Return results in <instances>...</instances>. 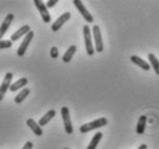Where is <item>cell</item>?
Returning a JSON list of instances; mask_svg holds the SVG:
<instances>
[{
  "instance_id": "obj_1",
  "label": "cell",
  "mask_w": 159,
  "mask_h": 149,
  "mask_svg": "<svg viewBox=\"0 0 159 149\" xmlns=\"http://www.w3.org/2000/svg\"><path fill=\"white\" fill-rule=\"evenodd\" d=\"M107 119L106 118H99V119H96L93 121H90V123H87V124H83V125L80 127V132L81 133H88L90 131H93L96 128H99V127H103V126L107 125Z\"/></svg>"
},
{
  "instance_id": "obj_2",
  "label": "cell",
  "mask_w": 159,
  "mask_h": 149,
  "mask_svg": "<svg viewBox=\"0 0 159 149\" xmlns=\"http://www.w3.org/2000/svg\"><path fill=\"white\" fill-rule=\"evenodd\" d=\"M83 36H84V43H85V50H87L88 56H93L95 53V48L92 44V37L91 31H90V27L85 24L83 26Z\"/></svg>"
},
{
  "instance_id": "obj_3",
  "label": "cell",
  "mask_w": 159,
  "mask_h": 149,
  "mask_svg": "<svg viewBox=\"0 0 159 149\" xmlns=\"http://www.w3.org/2000/svg\"><path fill=\"white\" fill-rule=\"evenodd\" d=\"M92 34H93V40H95V51L97 52H103L104 44H103V37H102V31H100L99 26H93L92 27Z\"/></svg>"
},
{
  "instance_id": "obj_4",
  "label": "cell",
  "mask_w": 159,
  "mask_h": 149,
  "mask_svg": "<svg viewBox=\"0 0 159 149\" xmlns=\"http://www.w3.org/2000/svg\"><path fill=\"white\" fill-rule=\"evenodd\" d=\"M61 117H62V120H64L65 131H66V133L72 134L73 132H74V128H73L72 120H70L69 109H68L67 106H62V108H61Z\"/></svg>"
},
{
  "instance_id": "obj_5",
  "label": "cell",
  "mask_w": 159,
  "mask_h": 149,
  "mask_svg": "<svg viewBox=\"0 0 159 149\" xmlns=\"http://www.w3.org/2000/svg\"><path fill=\"white\" fill-rule=\"evenodd\" d=\"M73 4H74V6H75L76 8H77V11L81 13V15L83 16L84 20L87 21L88 23H91V22H93V16L89 13V11L85 8V6H84L83 2H82L81 0H74V1H73Z\"/></svg>"
},
{
  "instance_id": "obj_6",
  "label": "cell",
  "mask_w": 159,
  "mask_h": 149,
  "mask_svg": "<svg viewBox=\"0 0 159 149\" xmlns=\"http://www.w3.org/2000/svg\"><path fill=\"white\" fill-rule=\"evenodd\" d=\"M34 4H35V6L37 7V9L39 11L40 16H42V19H43L44 22H45V23L51 22V15H50V13H48L46 5L44 4L42 0H35Z\"/></svg>"
},
{
  "instance_id": "obj_7",
  "label": "cell",
  "mask_w": 159,
  "mask_h": 149,
  "mask_svg": "<svg viewBox=\"0 0 159 149\" xmlns=\"http://www.w3.org/2000/svg\"><path fill=\"white\" fill-rule=\"evenodd\" d=\"M34 36H35L34 31H29L28 34L24 36V40H22L21 45L19 46V49H17V56L19 57L24 56V53L28 50V46H29V44H30V42L32 40V38H34Z\"/></svg>"
},
{
  "instance_id": "obj_8",
  "label": "cell",
  "mask_w": 159,
  "mask_h": 149,
  "mask_svg": "<svg viewBox=\"0 0 159 149\" xmlns=\"http://www.w3.org/2000/svg\"><path fill=\"white\" fill-rule=\"evenodd\" d=\"M12 79H13V73H11V72L6 73V75H5V77H4V81H2V83L0 85V101H2L4 96L6 95L7 90L9 89L11 85H12Z\"/></svg>"
},
{
  "instance_id": "obj_9",
  "label": "cell",
  "mask_w": 159,
  "mask_h": 149,
  "mask_svg": "<svg viewBox=\"0 0 159 149\" xmlns=\"http://www.w3.org/2000/svg\"><path fill=\"white\" fill-rule=\"evenodd\" d=\"M69 19H70V13L69 12H66V13H64L62 15H60L56 20V22L52 23V26H51L52 31H58V30H59V29L61 28L68 20H69Z\"/></svg>"
},
{
  "instance_id": "obj_10",
  "label": "cell",
  "mask_w": 159,
  "mask_h": 149,
  "mask_svg": "<svg viewBox=\"0 0 159 149\" xmlns=\"http://www.w3.org/2000/svg\"><path fill=\"white\" fill-rule=\"evenodd\" d=\"M13 20H14V14L9 13V14H7V15H6L4 22H2V23H1V26H0V40H1V38L5 36V34L7 32L8 29H9V27H11V24H12Z\"/></svg>"
},
{
  "instance_id": "obj_11",
  "label": "cell",
  "mask_w": 159,
  "mask_h": 149,
  "mask_svg": "<svg viewBox=\"0 0 159 149\" xmlns=\"http://www.w3.org/2000/svg\"><path fill=\"white\" fill-rule=\"evenodd\" d=\"M30 31V26H28V24H25V26H22L19 30H16L14 34L12 35V37H11V40L12 42H15V40H19L22 36H25L28 32Z\"/></svg>"
},
{
  "instance_id": "obj_12",
  "label": "cell",
  "mask_w": 159,
  "mask_h": 149,
  "mask_svg": "<svg viewBox=\"0 0 159 149\" xmlns=\"http://www.w3.org/2000/svg\"><path fill=\"white\" fill-rule=\"evenodd\" d=\"M130 60H131V63H134V64L137 65L139 67H141V68L144 69V71H149V69L151 68L150 64H149V63H147L145 60H143L142 58H139V56H131Z\"/></svg>"
},
{
  "instance_id": "obj_13",
  "label": "cell",
  "mask_w": 159,
  "mask_h": 149,
  "mask_svg": "<svg viewBox=\"0 0 159 149\" xmlns=\"http://www.w3.org/2000/svg\"><path fill=\"white\" fill-rule=\"evenodd\" d=\"M27 125H28L29 128L34 132V134H36L37 137H40V135L43 134V129H42V127H40L32 118H29L28 120H27Z\"/></svg>"
},
{
  "instance_id": "obj_14",
  "label": "cell",
  "mask_w": 159,
  "mask_h": 149,
  "mask_svg": "<svg viewBox=\"0 0 159 149\" xmlns=\"http://www.w3.org/2000/svg\"><path fill=\"white\" fill-rule=\"evenodd\" d=\"M56 114H57L56 110L52 109V110H50V111H48V112H46V114H44L43 117L39 119V121H38V125H39L40 127H42V126H45L46 124H48V123L53 119V117H54Z\"/></svg>"
},
{
  "instance_id": "obj_15",
  "label": "cell",
  "mask_w": 159,
  "mask_h": 149,
  "mask_svg": "<svg viewBox=\"0 0 159 149\" xmlns=\"http://www.w3.org/2000/svg\"><path fill=\"white\" fill-rule=\"evenodd\" d=\"M27 85H28V79H27V77H21L20 80H17L16 82H14V83L11 85L9 90H11V91H17L19 89L23 88V87H25Z\"/></svg>"
},
{
  "instance_id": "obj_16",
  "label": "cell",
  "mask_w": 159,
  "mask_h": 149,
  "mask_svg": "<svg viewBox=\"0 0 159 149\" xmlns=\"http://www.w3.org/2000/svg\"><path fill=\"white\" fill-rule=\"evenodd\" d=\"M147 116H141L137 121V126H136V133L137 134H143L145 131V126H147Z\"/></svg>"
},
{
  "instance_id": "obj_17",
  "label": "cell",
  "mask_w": 159,
  "mask_h": 149,
  "mask_svg": "<svg viewBox=\"0 0 159 149\" xmlns=\"http://www.w3.org/2000/svg\"><path fill=\"white\" fill-rule=\"evenodd\" d=\"M76 50H77V48H76L75 45H70L69 48H68V50L65 52L64 57H62V60H64V63H69V61L72 60L73 56L75 54Z\"/></svg>"
},
{
  "instance_id": "obj_18",
  "label": "cell",
  "mask_w": 159,
  "mask_h": 149,
  "mask_svg": "<svg viewBox=\"0 0 159 149\" xmlns=\"http://www.w3.org/2000/svg\"><path fill=\"white\" fill-rule=\"evenodd\" d=\"M102 137H103V133H102V132H97V133L93 135V137L91 139V141H90L89 146L87 147V149H96L97 148V146H98L99 141L102 140Z\"/></svg>"
},
{
  "instance_id": "obj_19",
  "label": "cell",
  "mask_w": 159,
  "mask_h": 149,
  "mask_svg": "<svg viewBox=\"0 0 159 149\" xmlns=\"http://www.w3.org/2000/svg\"><path fill=\"white\" fill-rule=\"evenodd\" d=\"M29 94H30V89H29V88H23L20 93H19V95H17V96H15V98H14V102H15L16 104H20V103H22V102L27 98V96H28Z\"/></svg>"
},
{
  "instance_id": "obj_20",
  "label": "cell",
  "mask_w": 159,
  "mask_h": 149,
  "mask_svg": "<svg viewBox=\"0 0 159 149\" xmlns=\"http://www.w3.org/2000/svg\"><path fill=\"white\" fill-rule=\"evenodd\" d=\"M148 58H149V61H150V66L155 69L156 74L159 75V60L157 59V57L153 53H149Z\"/></svg>"
},
{
  "instance_id": "obj_21",
  "label": "cell",
  "mask_w": 159,
  "mask_h": 149,
  "mask_svg": "<svg viewBox=\"0 0 159 149\" xmlns=\"http://www.w3.org/2000/svg\"><path fill=\"white\" fill-rule=\"evenodd\" d=\"M13 42L12 40H0V50L2 49H11Z\"/></svg>"
},
{
  "instance_id": "obj_22",
  "label": "cell",
  "mask_w": 159,
  "mask_h": 149,
  "mask_svg": "<svg viewBox=\"0 0 159 149\" xmlns=\"http://www.w3.org/2000/svg\"><path fill=\"white\" fill-rule=\"evenodd\" d=\"M50 54H51V58L57 59V58L59 57V50H58L56 46H53V48L51 49V51H50Z\"/></svg>"
},
{
  "instance_id": "obj_23",
  "label": "cell",
  "mask_w": 159,
  "mask_h": 149,
  "mask_svg": "<svg viewBox=\"0 0 159 149\" xmlns=\"http://www.w3.org/2000/svg\"><path fill=\"white\" fill-rule=\"evenodd\" d=\"M57 4H58V0H48V2H46V7L52 8V7H54Z\"/></svg>"
},
{
  "instance_id": "obj_24",
  "label": "cell",
  "mask_w": 159,
  "mask_h": 149,
  "mask_svg": "<svg viewBox=\"0 0 159 149\" xmlns=\"http://www.w3.org/2000/svg\"><path fill=\"white\" fill-rule=\"evenodd\" d=\"M32 147H34V145H32V142L28 141L24 143V146L22 147V149H32Z\"/></svg>"
},
{
  "instance_id": "obj_25",
  "label": "cell",
  "mask_w": 159,
  "mask_h": 149,
  "mask_svg": "<svg viewBox=\"0 0 159 149\" xmlns=\"http://www.w3.org/2000/svg\"><path fill=\"white\" fill-rule=\"evenodd\" d=\"M137 149H148V146H147V145H144V143H143V145L139 146V147Z\"/></svg>"
},
{
  "instance_id": "obj_26",
  "label": "cell",
  "mask_w": 159,
  "mask_h": 149,
  "mask_svg": "<svg viewBox=\"0 0 159 149\" xmlns=\"http://www.w3.org/2000/svg\"><path fill=\"white\" fill-rule=\"evenodd\" d=\"M64 149H68V148H64Z\"/></svg>"
}]
</instances>
